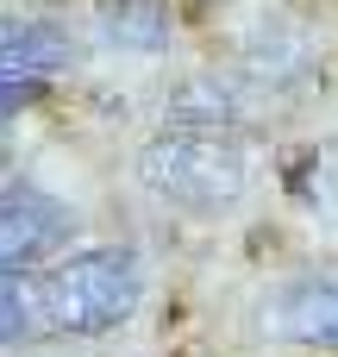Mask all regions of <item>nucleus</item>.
<instances>
[{
    "label": "nucleus",
    "instance_id": "5",
    "mask_svg": "<svg viewBox=\"0 0 338 357\" xmlns=\"http://www.w3.org/2000/svg\"><path fill=\"white\" fill-rule=\"evenodd\" d=\"M75 38L56 19H0V82H50L75 69Z\"/></svg>",
    "mask_w": 338,
    "mask_h": 357
},
{
    "label": "nucleus",
    "instance_id": "4",
    "mask_svg": "<svg viewBox=\"0 0 338 357\" xmlns=\"http://www.w3.org/2000/svg\"><path fill=\"white\" fill-rule=\"evenodd\" d=\"M263 333H270V339H289V345L338 351V270L289 276V282L276 289V301L263 307Z\"/></svg>",
    "mask_w": 338,
    "mask_h": 357
},
{
    "label": "nucleus",
    "instance_id": "8",
    "mask_svg": "<svg viewBox=\"0 0 338 357\" xmlns=\"http://www.w3.org/2000/svg\"><path fill=\"white\" fill-rule=\"evenodd\" d=\"M94 31L107 50H132V56H163L176 38V19L163 0H94Z\"/></svg>",
    "mask_w": 338,
    "mask_h": 357
},
{
    "label": "nucleus",
    "instance_id": "6",
    "mask_svg": "<svg viewBox=\"0 0 338 357\" xmlns=\"http://www.w3.org/2000/svg\"><path fill=\"white\" fill-rule=\"evenodd\" d=\"M251 119V88L245 75H188L163 100V126H194V132H238Z\"/></svg>",
    "mask_w": 338,
    "mask_h": 357
},
{
    "label": "nucleus",
    "instance_id": "10",
    "mask_svg": "<svg viewBox=\"0 0 338 357\" xmlns=\"http://www.w3.org/2000/svg\"><path fill=\"white\" fill-rule=\"evenodd\" d=\"M44 88H50V82H0V151H6V132H13V119H19L31 100H44Z\"/></svg>",
    "mask_w": 338,
    "mask_h": 357
},
{
    "label": "nucleus",
    "instance_id": "1",
    "mask_svg": "<svg viewBox=\"0 0 338 357\" xmlns=\"http://www.w3.org/2000/svg\"><path fill=\"white\" fill-rule=\"evenodd\" d=\"M138 182L151 201L194 213V220H220L245 201L251 188V151L232 132H194V126H163L144 151H138Z\"/></svg>",
    "mask_w": 338,
    "mask_h": 357
},
{
    "label": "nucleus",
    "instance_id": "2",
    "mask_svg": "<svg viewBox=\"0 0 338 357\" xmlns=\"http://www.w3.org/2000/svg\"><path fill=\"white\" fill-rule=\"evenodd\" d=\"M144 301V264L132 245H94L38 276V307L50 339H107Z\"/></svg>",
    "mask_w": 338,
    "mask_h": 357
},
{
    "label": "nucleus",
    "instance_id": "3",
    "mask_svg": "<svg viewBox=\"0 0 338 357\" xmlns=\"http://www.w3.org/2000/svg\"><path fill=\"white\" fill-rule=\"evenodd\" d=\"M69 232H75V213L56 195H44L38 182L0 188V270H25L31 276L38 264H50L69 245Z\"/></svg>",
    "mask_w": 338,
    "mask_h": 357
},
{
    "label": "nucleus",
    "instance_id": "9",
    "mask_svg": "<svg viewBox=\"0 0 338 357\" xmlns=\"http://www.w3.org/2000/svg\"><path fill=\"white\" fill-rule=\"evenodd\" d=\"M31 339H50L44 307H38V282L25 270H0V351H19Z\"/></svg>",
    "mask_w": 338,
    "mask_h": 357
},
{
    "label": "nucleus",
    "instance_id": "7",
    "mask_svg": "<svg viewBox=\"0 0 338 357\" xmlns=\"http://www.w3.org/2000/svg\"><path fill=\"white\" fill-rule=\"evenodd\" d=\"M238 75H245L251 94H257V88H263V94H282V88L314 82V50H307V38L289 31V25H263V31L245 44Z\"/></svg>",
    "mask_w": 338,
    "mask_h": 357
}]
</instances>
